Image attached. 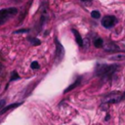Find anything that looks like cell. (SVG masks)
<instances>
[{
  "label": "cell",
  "instance_id": "obj_1",
  "mask_svg": "<svg viewBox=\"0 0 125 125\" xmlns=\"http://www.w3.org/2000/svg\"><path fill=\"white\" fill-rule=\"evenodd\" d=\"M120 68V65L117 63L112 64H104V63H98L96 65L95 69V75L104 78V79H110L112 75Z\"/></svg>",
  "mask_w": 125,
  "mask_h": 125
},
{
  "label": "cell",
  "instance_id": "obj_2",
  "mask_svg": "<svg viewBox=\"0 0 125 125\" xmlns=\"http://www.w3.org/2000/svg\"><path fill=\"white\" fill-rule=\"evenodd\" d=\"M19 10L16 7H9L0 10V25L6 23L10 19L14 18L18 14Z\"/></svg>",
  "mask_w": 125,
  "mask_h": 125
},
{
  "label": "cell",
  "instance_id": "obj_3",
  "mask_svg": "<svg viewBox=\"0 0 125 125\" xmlns=\"http://www.w3.org/2000/svg\"><path fill=\"white\" fill-rule=\"evenodd\" d=\"M121 101H122V93L121 92H112V93H108L102 99V104H116Z\"/></svg>",
  "mask_w": 125,
  "mask_h": 125
},
{
  "label": "cell",
  "instance_id": "obj_4",
  "mask_svg": "<svg viewBox=\"0 0 125 125\" xmlns=\"http://www.w3.org/2000/svg\"><path fill=\"white\" fill-rule=\"evenodd\" d=\"M117 21V19L114 17V16H104L103 19H102V25L105 28H110L112 27Z\"/></svg>",
  "mask_w": 125,
  "mask_h": 125
},
{
  "label": "cell",
  "instance_id": "obj_5",
  "mask_svg": "<svg viewBox=\"0 0 125 125\" xmlns=\"http://www.w3.org/2000/svg\"><path fill=\"white\" fill-rule=\"evenodd\" d=\"M104 49L106 52H111V53H115V52H119L121 51V48L114 42L112 41H107V42H104Z\"/></svg>",
  "mask_w": 125,
  "mask_h": 125
},
{
  "label": "cell",
  "instance_id": "obj_6",
  "mask_svg": "<svg viewBox=\"0 0 125 125\" xmlns=\"http://www.w3.org/2000/svg\"><path fill=\"white\" fill-rule=\"evenodd\" d=\"M55 43H56V46H57V51H56V57H57V61H61L62 58H63V55H64V49L62 47V45L56 39L55 40Z\"/></svg>",
  "mask_w": 125,
  "mask_h": 125
},
{
  "label": "cell",
  "instance_id": "obj_7",
  "mask_svg": "<svg viewBox=\"0 0 125 125\" xmlns=\"http://www.w3.org/2000/svg\"><path fill=\"white\" fill-rule=\"evenodd\" d=\"M81 80H82V77H78L72 84H70L66 89H64V91H63V94H65V93H68V92H70L71 90H73L74 88H76L77 86H79L80 84H81Z\"/></svg>",
  "mask_w": 125,
  "mask_h": 125
},
{
  "label": "cell",
  "instance_id": "obj_8",
  "mask_svg": "<svg viewBox=\"0 0 125 125\" xmlns=\"http://www.w3.org/2000/svg\"><path fill=\"white\" fill-rule=\"evenodd\" d=\"M72 33L74 34L75 41H76V43L78 44V46H79V47H83V46H84V41H83L81 35L79 34V32H78L76 29H72Z\"/></svg>",
  "mask_w": 125,
  "mask_h": 125
},
{
  "label": "cell",
  "instance_id": "obj_9",
  "mask_svg": "<svg viewBox=\"0 0 125 125\" xmlns=\"http://www.w3.org/2000/svg\"><path fill=\"white\" fill-rule=\"evenodd\" d=\"M21 104H22V102H21V103H15V104H9V105H7V106L3 107V109L0 111V115L4 114L5 112H7V111H8V110H10V109H13V108H16V107L20 106Z\"/></svg>",
  "mask_w": 125,
  "mask_h": 125
},
{
  "label": "cell",
  "instance_id": "obj_10",
  "mask_svg": "<svg viewBox=\"0 0 125 125\" xmlns=\"http://www.w3.org/2000/svg\"><path fill=\"white\" fill-rule=\"evenodd\" d=\"M93 44L96 48H101V47L104 46V40L101 37H96L93 41Z\"/></svg>",
  "mask_w": 125,
  "mask_h": 125
},
{
  "label": "cell",
  "instance_id": "obj_11",
  "mask_svg": "<svg viewBox=\"0 0 125 125\" xmlns=\"http://www.w3.org/2000/svg\"><path fill=\"white\" fill-rule=\"evenodd\" d=\"M109 60H110V61H123V60H125V54L114 55V56L110 57Z\"/></svg>",
  "mask_w": 125,
  "mask_h": 125
},
{
  "label": "cell",
  "instance_id": "obj_12",
  "mask_svg": "<svg viewBox=\"0 0 125 125\" xmlns=\"http://www.w3.org/2000/svg\"><path fill=\"white\" fill-rule=\"evenodd\" d=\"M91 17H92L93 19H100V18H101V14H100L99 11L94 10V11L91 12Z\"/></svg>",
  "mask_w": 125,
  "mask_h": 125
},
{
  "label": "cell",
  "instance_id": "obj_13",
  "mask_svg": "<svg viewBox=\"0 0 125 125\" xmlns=\"http://www.w3.org/2000/svg\"><path fill=\"white\" fill-rule=\"evenodd\" d=\"M18 79H20V76H19V74L17 73V71H16V70H14V71L12 72V75H11V79H10V81H14V80H18Z\"/></svg>",
  "mask_w": 125,
  "mask_h": 125
},
{
  "label": "cell",
  "instance_id": "obj_14",
  "mask_svg": "<svg viewBox=\"0 0 125 125\" xmlns=\"http://www.w3.org/2000/svg\"><path fill=\"white\" fill-rule=\"evenodd\" d=\"M28 40L31 42L32 45H40V41L37 38H32V37H28Z\"/></svg>",
  "mask_w": 125,
  "mask_h": 125
},
{
  "label": "cell",
  "instance_id": "obj_15",
  "mask_svg": "<svg viewBox=\"0 0 125 125\" xmlns=\"http://www.w3.org/2000/svg\"><path fill=\"white\" fill-rule=\"evenodd\" d=\"M30 67H31L32 69H38V68L40 67V65H39V63H38L37 62H32L31 64H30Z\"/></svg>",
  "mask_w": 125,
  "mask_h": 125
},
{
  "label": "cell",
  "instance_id": "obj_16",
  "mask_svg": "<svg viewBox=\"0 0 125 125\" xmlns=\"http://www.w3.org/2000/svg\"><path fill=\"white\" fill-rule=\"evenodd\" d=\"M5 103H6L5 99H4V100H0V111L3 109V107H4V105H5Z\"/></svg>",
  "mask_w": 125,
  "mask_h": 125
},
{
  "label": "cell",
  "instance_id": "obj_17",
  "mask_svg": "<svg viewBox=\"0 0 125 125\" xmlns=\"http://www.w3.org/2000/svg\"><path fill=\"white\" fill-rule=\"evenodd\" d=\"M16 32H28V29H21V30H17Z\"/></svg>",
  "mask_w": 125,
  "mask_h": 125
},
{
  "label": "cell",
  "instance_id": "obj_18",
  "mask_svg": "<svg viewBox=\"0 0 125 125\" xmlns=\"http://www.w3.org/2000/svg\"><path fill=\"white\" fill-rule=\"evenodd\" d=\"M2 70H3V64H2V62L0 61V73L2 72Z\"/></svg>",
  "mask_w": 125,
  "mask_h": 125
},
{
  "label": "cell",
  "instance_id": "obj_19",
  "mask_svg": "<svg viewBox=\"0 0 125 125\" xmlns=\"http://www.w3.org/2000/svg\"><path fill=\"white\" fill-rule=\"evenodd\" d=\"M123 100H125V91L122 93V101H123Z\"/></svg>",
  "mask_w": 125,
  "mask_h": 125
},
{
  "label": "cell",
  "instance_id": "obj_20",
  "mask_svg": "<svg viewBox=\"0 0 125 125\" xmlns=\"http://www.w3.org/2000/svg\"><path fill=\"white\" fill-rule=\"evenodd\" d=\"M108 119H109V114H107V115H106V118H105V120H108Z\"/></svg>",
  "mask_w": 125,
  "mask_h": 125
}]
</instances>
